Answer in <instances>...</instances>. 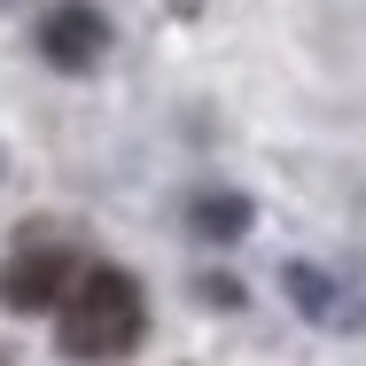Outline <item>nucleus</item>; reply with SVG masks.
I'll use <instances>...</instances> for the list:
<instances>
[{
  "mask_svg": "<svg viewBox=\"0 0 366 366\" xmlns=\"http://www.w3.org/2000/svg\"><path fill=\"white\" fill-rule=\"evenodd\" d=\"M141 327H148L141 289L125 273H109V265H86L78 289L63 296V351L71 359H125L141 343Z\"/></svg>",
  "mask_w": 366,
  "mask_h": 366,
  "instance_id": "f257e3e1",
  "label": "nucleus"
},
{
  "mask_svg": "<svg viewBox=\"0 0 366 366\" xmlns=\"http://www.w3.org/2000/svg\"><path fill=\"white\" fill-rule=\"evenodd\" d=\"M78 242H63V234H24L16 242V257L0 265V304H16V312H63V296L78 289Z\"/></svg>",
  "mask_w": 366,
  "mask_h": 366,
  "instance_id": "f03ea898",
  "label": "nucleus"
},
{
  "mask_svg": "<svg viewBox=\"0 0 366 366\" xmlns=\"http://www.w3.org/2000/svg\"><path fill=\"white\" fill-rule=\"evenodd\" d=\"M39 55H47L55 71H94V63L109 55V24H102V8H86V0L47 8V24H39Z\"/></svg>",
  "mask_w": 366,
  "mask_h": 366,
  "instance_id": "7ed1b4c3",
  "label": "nucleus"
},
{
  "mask_svg": "<svg viewBox=\"0 0 366 366\" xmlns=\"http://www.w3.org/2000/svg\"><path fill=\"white\" fill-rule=\"evenodd\" d=\"M242 219H249V211H242V203H234V195H211V203H195V226H203V234H242Z\"/></svg>",
  "mask_w": 366,
  "mask_h": 366,
  "instance_id": "20e7f679",
  "label": "nucleus"
},
{
  "mask_svg": "<svg viewBox=\"0 0 366 366\" xmlns=\"http://www.w3.org/2000/svg\"><path fill=\"white\" fill-rule=\"evenodd\" d=\"M0 366H8V359H0Z\"/></svg>",
  "mask_w": 366,
  "mask_h": 366,
  "instance_id": "39448f33",
  "label": "nucleus"
}]
</instances>
